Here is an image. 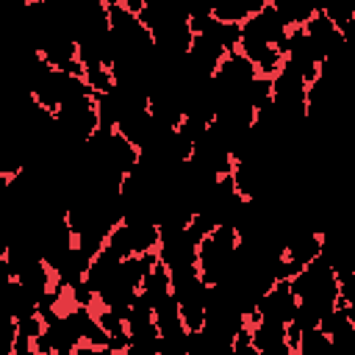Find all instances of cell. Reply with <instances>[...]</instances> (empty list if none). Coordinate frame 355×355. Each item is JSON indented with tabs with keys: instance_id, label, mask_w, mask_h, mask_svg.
Wrapping results in <instances>:
<instances>
[{
	"instance_id": "1",
	"label": "cell",
	"mask_w": 355,
	"mask_h": 355,
	"mask_svg": "<svg viewBox=\"0 0 355 355\" xmlns=\"http://www.w3.org/2000/svg\"><path fill=\"white\" fill-rule=\"evenodd\" d=\"M330 349H336V347H333V338H330L319 324L302 330V338H300V355H322V352H330Z\"/></svg>"
}]
</instances>
